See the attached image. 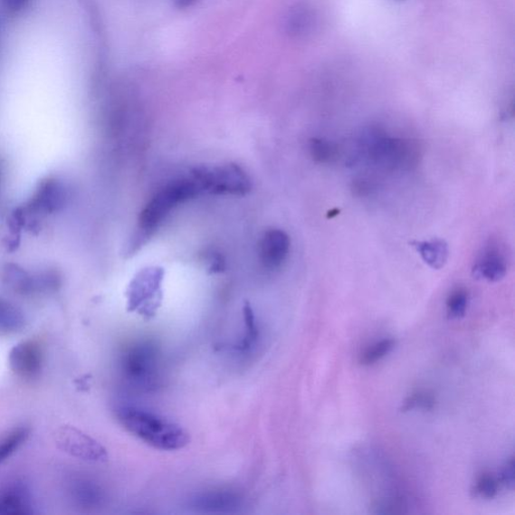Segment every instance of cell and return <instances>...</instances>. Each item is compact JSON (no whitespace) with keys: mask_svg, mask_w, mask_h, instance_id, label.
I'll list each match as a JSON object with an SVG mask.
<instances>
[{"mask_svg":"<svg viewBox=\"0 0 515 515\" xmlns=\"http://www.w3.org/2000/svg\"><path fill=\"white\" fill-rule=\"evenodd\" d=\"M116 417L132 435L153 448L175 451L188 444V434L184 428L155 413L120 405L116 410Z\"/></svg>","mask_w":515,"mask_h":515,"instance_id":"1","label":"cell"},{"mask_svg":"<svg viewBox=\"0 0 515 515\" xmlns=\"http://www.w3.org/2000/svg\"><path fill=\"white\" fill-rule=\"evenodd\" d=\"M359 155L387 171H406L417 167L420 147L410 138H394L379 128L367 129L359 138Z\"/></svg>","mask_w":515,"mask_h":515,"instance_id":"2","label":"cell"},{"mask_svg":"<svg viewBox=\"0 0 515 515\" xmlns=\"http://www.w3.org/2000/svg\"><path fill=\"white\" fill-rule=\"evenodd\" d=\"M200 192L194 179H179L167 185L151 197L141 212L140 229L147 234L155 231L176 206L191 200Z\"/></svg>","mask_w":515,"mask_h":515,"instance_id":"3","label":"cell"},{"mask_svg":"<svg viewBox=\"0 0 515 515\" xmlns=\"http://www.w3.org/2000/svg\"><path fill=\"white\" fill-rule=\"evenodd\" d=\"M193 177L201 191L218 196H245L252 188L249 176L236 165L201 167Z\"/></svg>","mask_w":515,"mask_h":515,"instance_id":"4","label":"cell"},{"mask_svg":"<svg viewBox=\"0 0 515 515\" xmlns=\"http://www.w3.org/2000/svg\"><path fill=\"white\" fill-rule=\"evenodd\" d=\"M53 441L64 453L90 461L104 463L108 459L106 449L95 439L72 426H62L53 434Z\"/></svg>","mask_w":515,"mask_h":515,"instance_id":"5","label":"cell"},{"mask_svg":"<svg viewBox=\"0 0 515 515\" xmlns=\"http://www.w3.org/2000/svg\"><path fill=\"white\" fill-rule=\"evenodd\" d=\"M8 365L14 374L25 381L38 379L43 372V355L37 340L17 343L8 354Z\"/></svg>","mask_w":515,"mask_h":515,"instance_id":"6","label":"cell"},{"mask_svg":"<svg viewBox=\"0 0 515 515\" xmlns=\"http://www.w3.org/2000/svg\"><path fill=\"white\" fill-rule=\"evenodd\" d=\"M291 252V239L282 230H269L259 243V256L262 264L269 270L281 268Z\"/></svg>","mask_w":515,"mask_h":515,"instance_id":"7","label":"cell"},{"mask_svg":"<svg viewBox=\"0 0 515 515\" xmlns=\"http://www.w3.org/2000/svg\"><path fill=\"white\" fill-rule=\"evenodd\" d=\"M33 503L31 491L22 482L0 487V515H31Z\"/></svg>","mask_w":515,"mask_h":515,"instance_id":"8","label":"cell"},{"mask_svg":"<svg viewBox=\"0 0 515 515\" xmlns=\"http://www.w3.org/2000/svg\"><path fill=\"white\" fill-rule=\"evenodd\" d=\"M67 201L68 191L64 184L51 178L40 185L29 207L34 212L51 214L62 210Z\"/></svg>","mask_w":515,"mask_h":515,"instance_id":"9","label":"cell"},{"mask_svg":"<svg viewBox=\"0 0 515 515\" xmlns=\"http://www.w3.org/2000/svg\"><path fill=\"white\" fill-rule=\"evenodd\" d=\"M508 272V261L501 248L491 243L475 262L473 274L490 282H499Z\"/></svg>","mask_w":515,"mask_h":515,"instance_id":"10","label":"cell"},{"mask_svg":"<svg viewBox=\"0 0 515 515\" xmlns=\"http://www.w3.org/2000/svg\"><path fill=\"white\" fill-rule=\"evenodd\" d=\"M315 26L316 14L310 5H298L287 15L286 30L294 38L307 37L313 33Z\"/></svg>","mask_w":515,"mask_h":515,"instance_id":"11","label":"cell"},{"mask_svg":"<svg viewBox=\"0 0 515 515\" xmlns=\"http://www.w3.org/2000/svg\"><path fill=\"white\" fill-rule=\"evenodd\" d=\"M411 245L432 269L440 270L447 263L449 249L444 240L413 241Z\"/></svg>","mask_w":515,"mask_h":515,"instance_id":"12","label":"cell"},{"mask_svg":"<svg viewBox=\"0 0 515 515\" xmlns=\"http://www.w3.org/2000/svg\"><path fill=\"white\" fill-rule=\"evenodd\" d=\"M25 328L24 312L10 301L0 297V337H10Z\"/></svg>","mask_w":515,"mask_h":515,"instance_id":"13","label":"cell"},{"mask_svg":"<svg viewBox=\"0 0 515 515\" xmlns=\"http://www.w3.org/2000/svg\"><path fill=\"white\" fill-rule=\"evenodd\" d=\"M3 280L14 292L23 296H30L34 291L33 277L17 265H7L3 272Z\"/></svg>","mask_w":515,"mask_h":515,"instance_id":"14","label":"cell"},{"mask_svg":"<svg viewBox=\"0 0 515 515\" xmlns=\"http://www.w3.org/2000/svg\"><path fill=\"white\" fill-rule=\"evenodd\" d=\"M197 509L210 511H224L236 509L238 497L230 492H207L196 499Z\"/></svg>","mask_w":515,"mask_h":515,"instance_id":"15","label":"cell"},{"mask_svg":"<svg viewBox=\"0 0 515 515\" xmlns=\"http://www.w3.org/2000/svg\"><path fill=\"white\" fill-rule=\"evenodd\" d=\"M31 429L28 426H17L0 435V464L10 458L29 439Z\"/></svg>","mask_w":515,"mask_h":515,"instance_id":"16","label":"cell"},{"mask_svg":"<svg viewBox=\"0 0 515 515\" xmlns=\"http://www.w3.org/2000/svg\"><path fill=\"white\" fill-rule=\"evenodd\" d=\"M310 152L313 160L320 165L333 164L339 156V148L336 143L319 138L310 139Z\"/></svg>","mask_w":515,"mask_h":515,"instance_id":"17","label":"cell"},{"mask_svg":"<svg viewBox=\"0 0 515 515\" xmlns=\"http://www.w3.org/2000/svg\"><path fill=\"white\" fill-rule=\"evenodd\" d=\"M468 306V293L464 289H457L447 300V313L450 319L464 318Z\"/></svg>","mask_w":515,"mask_h":515,"instance_id":"18","label":"cell"},{"mask_svg":"<svg viewBox=\"0 0 515 515\" xmlns=\"http://www.w3.org/2000/svg\"><path fill=\"white\" fill-rule=\"evenodd\" d=\"M76 501L85 506L96 505L101 500V491L99 488L88 482H77L73 488Z\"/></svg>","mask_w":515,"mask_h":515,"instance_id":"19","label":"cell"},{"mask_svg":"<svg viewBox=\"0 0 515 515\" xmlns=\"http://www.w3.org/2000/svg\"><path fill=\"white\" fill-rule=\"evenodd\" d=\"M396 342L394 339H384L377 342L376 345L367 348L363 356L360 358V364L364 366L374 365L379 359L385 358L395 348Z\"/></svg>","mask_w":515,"mask_h":515,"instance_id":"20","label":"cell"},{"mask_svg":"<svg viewBox=\"0 0 515 515\" xmlns=\"http://www.w3.org/2000/svg\"><path fill=\"white\" fill-rule=\"evenodd\" d=\"M35 293H52L59 291L62 285V277L56 271H47L33 277Z\"/></svg>","mask_w":515,"mask_h":515,"instance_id":"21","label":"cell"},{"mask_svg":"<svg viewBox=\"0 0 515 515\" xmlns=\"http://www.w3.org/2000/svg\"><path fill=\"white\" fill-rule=\"evenodd\" d=\"M435 397L428 393L419 392L413 394L406 399L402 406V412H408L415 408L430 411L435 406Z\"/></svg>","mask_w":515,"mask_h":515,"instance_id":"22","label":"cell"},{"mask_svg":"<svg viewBox=\"0 0 515 515\" xmlns=\"http://www.w3.org/2000/svg\"><path fill=\"white\" fill-rule=\"evenodd\" d=\"M475 491L484 499L491 500L499 492V482L491 474H483L479 477Z\"/></svg>","mask_w":515,"mask_h":515,"instance_id":"23","label":"cell"},{"mask_svg":"<svg viewBox=\"0 0 515 515\" xmlns=\"http://www.w3.org/2000/svg\"><path fill=\"white\" fill-rule=\"evenodd\" d=\"M32 2L33 0H0V5L8 14L15 15L24 12Z\"/></svg>","mask_w":515,"mask_h":515,"instance_id":"24","label":"cell"},{"mask_svg":"<svg viewBox=\"0 0 515 515\" xmlns=\"http://www.w3.org/2000/svg\"><path fill=\"white\" fill-rule=\"evenodd\" d=\"M514 466H515L514 465V458L511 457L509 460V463H506V465L504 466V468L502 470V474H501L502 482L506 486L510 488V490H512V488L514 487V482H515Z\"/></svg>","mask_w":515,"mask_h":515,"instance_id":"25","label":"cell"},{"mask_svg":"<svg viewBox=\"0 0 515 515\" xmlns=\"http://www.w3.org/2000/svg\"><path fill=\"white\" fill-rule=\"evenodd\" d=\"M176 5L179 8H186L192 6L196 3V0H175Z\"/></svg>","mask_w":515,"mask_h":515,"instance_id":"26","label":"cell"}]
</instances>
